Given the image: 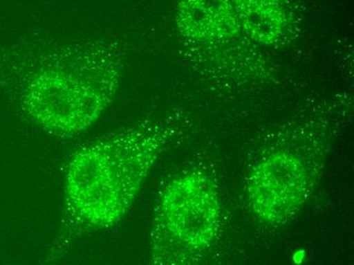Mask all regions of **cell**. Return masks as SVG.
<instances>
[{"instance_id":"cell-1","label":"cell","mask_w":354,"mask_h":265,"mask_svg":"<svg viewBox=\"0 0 354 265\" xmlns=\"http://www.w3.org/2000/svg\"><path fill=\"white\" fill-rule=\"evenodd\" d=\"M174 133L158 122H142L77 149L64 174L68 221L91 230L120 223Z\"/></svg>"},{"instance_id":"cell-2","label":"cell","mask_w":354,"mask_h":265,"mask_svg":"<svg viewBox=\"0 0 354 265\" xmlns=\"http://www.w3.org/2000/svg\"><path fill=\"white\" fill-rule=\"evenodd\" d=\"M120 64L104 46L68 48L53 55L28 82L24 107L35 124L60 137L86 132L113 100Z\"/></svg>"},{"instance_id":"cell-3","label":"cell","mask_w":354,"mask_h":265,"mask_svg":"<svg viewBox=\"0 0 354 265\" xmlns=\"http://www.w3.org/2000/svg\"><path fill=\"white\" fill-rule=\"evenodd\" d=\"M221 206L203 172L177 174L162 191L151 230L153 264H192L209 251L219 234Z\"/></svg>"},{"instance_id":"cell-4","label":"cell","mask_w":354,"mask_h":265,"mask_svg":"<svg viewBox=\"0 0 354 265\" xmlns=\"http://www.w3.org/2000/svg\"><path fill=\"white\" fill-rule=\"evenodd\" d=\"M248 193L254 214L265 223L278 225L290 219L306 203L310 176L299 157L291 152H275L250 172Z\"/></svg>"}]
</instances>
